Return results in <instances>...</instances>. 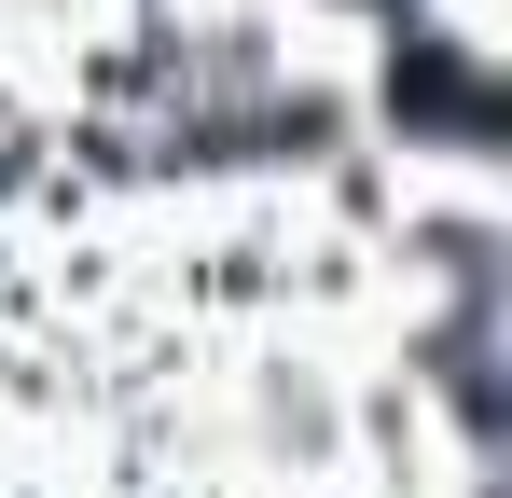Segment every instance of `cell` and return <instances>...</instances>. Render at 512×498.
<instances>
[]
</instances>
